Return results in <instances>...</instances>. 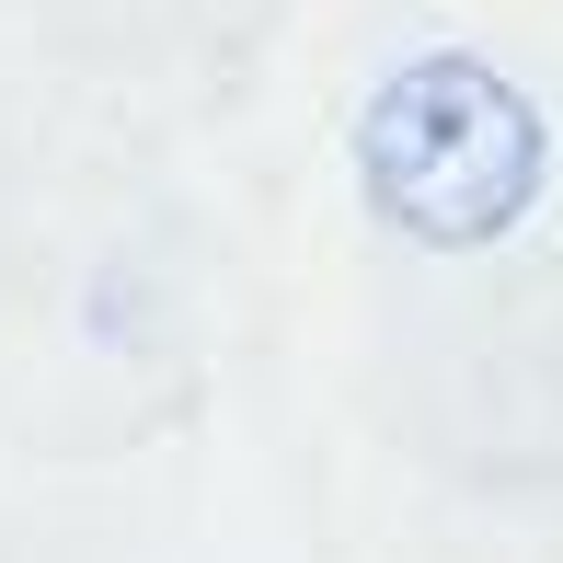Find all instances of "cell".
Masks as SVG:
<instances>
[{
  "instance_id": "1",
  "label": "cell",
  "mask_w": 563,
  "mask_h": 563,
  "mask_svg": "<svg viewBox=\"0 0 563 563\" xmlns=\"http://www.w3.org/2000/svg\"><path fill=\"white\" fill-rule=\"evenodd\" d=\"M356 173L391 230L472 253L529 219V196L552 173V126L495 58H402L356 115Z\"/></svg>"
}]
</instances>
